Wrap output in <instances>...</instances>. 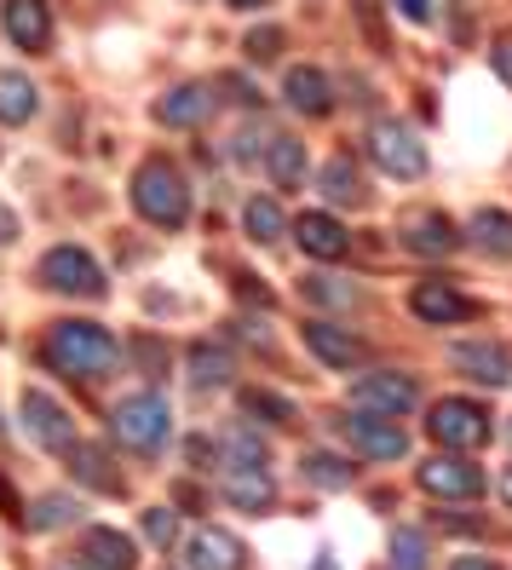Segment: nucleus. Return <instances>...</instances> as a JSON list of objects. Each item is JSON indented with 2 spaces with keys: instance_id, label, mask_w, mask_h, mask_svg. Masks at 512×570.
Listing matches in <instances>:
<instances>
[{
  "instance_id": "nucleus-16",
  "label": "nucleus",
  "mask_w": 512,
  "mask_h": 570,
  "mask_svg": "<svg viewBox=\"0 0 512 570\" xmlns=\"http://www.w3.org/2000/svg\"><path fill=\"white\" fill-rule=\"evenodd\" d=\"M403 248H408V254H421V259H443V254H455V248H461V230H455L450 214L426 208V214H408V225H403Z\"/></svg>"
},
{
  "instance_id": "nucleus-22",
  "label": "nucleus",
  "mask_w": 512,
  "mask_h": 570,
  "mask_svg": "<svg viewBox=\"0 0 512 570\" xmlns=\"http://www.w3.org/2000/svg\"><path fill=\"white\" fill-rule=\"evenodd\" d=\"M81 553H87V564H92V570H132V564H139V553H132V542H127L121 530H110V524L87 530Z\"/></svg>"
},
{
  "instance_id": "nucleus-8",
  "label": "nucleus",
  "mask_w": 512,
  "mask_h": 570,
  "mask_svg": "<svg viewBox=\"0 0 512 570\" xmlns=\"http://www.w3.org/2000/svg\"><path fill=\"white\" fill-rule=\"evenodd\" d=\"M41 283L58 288V294H70V299H98L105 294V272H98V259L87 248H47Z\"/></svg>"
},
{
  "instance_id": "nucleus-33",
  "label": "nucleus",
  "mask_w": 512,
  "mask_h": 570,
  "mask_svg": "<svg viewBox=\"0 0 512 570\" xmlns=\"http://www.w3.org/2000/svg\"><path fill=\"white\" fill-rule=\"evenodd\" d=\"M386 570H426V535L421 530H392V564Z\"/></svg>"
},
{
  "instance_id": "nucleus-6",
  "label": "nucleus",
  "mask_w": 512,
  "mask_h": 570,
  "mask_svg": "<svg viewBox=\"0 0 512 570\" xmlns=\"http://www.w3.org/2000/svg\"><path fill=\"white\" fill-rule=\"evenodd\" d=\"M352 404L368 410V415L397 421V415H408V410L421 404V386L408 381V375H397V368H368V375L352 381Z\"/></svg>"
},
{
  "instance_id": "nucleus-19",
  "label": "nucleus",
  "mask_w": 512,
  "mask_h": 570,
  "mask_svg": "<svg viewBox=\"0 0 512 570\" xmlns=\"http://www.w3.org/2000/svg\"><path fill=\"white\" fill-rule=\"evenodd\" d=\"M294 237H299V248L312 259H346V248H352V230L339 225L334 214H299Z\"/></svg>"
},
{
  "instance_id": "nucleus-3",
  "label": "nucleus",
  "mask_w": 512,
  "mask_h": 570,
  "mask_svg": "<svg viewBox=\"0 0 512 570\" xmlns=\"http://www.w3.org/2000/svg\"><path fill=\"white\" fill-rule=\"evenodd\" d=\"M110 432H116V444L132 450V455H156L167 444V432H174V415H167V397L161 392H132L116 404L110 415Z\"/></svg>"
},
{
  "instance_id": "nucleus-7",
  "label": "nucleus",
  "mask_w": 512,
  "mask_h": 570,
  "mask_svg": "<svg viewBox=\"0 0 512 570\" xmlns=\"http://www.w3.org/2000/svg\"><path fill=\"white\" fill-rule=\"evenodd\" d=\"M23 432L36 439V450H47V455H70L76 450V421H70V410L58 404V397H47L41 386L36 392H23Z\"/></svg>"
},
{
  "instance_id": "nucleus-35",
  "label": "nucleus",
  "mask_w": 512,
  "mask_h": 570,
  "mask_svg": "<svg viewBox=\"0 0 512 570\" xmlns=\"http://www.w3.org/2000/svg\"><path fill=\"white\" fill-rule=\"evenodd\" d=\"M174 535H179V508H150L145 513V542L150 548H174Z\"/></svg>"
},
{
  "instance_id": "nucleus-54",
  "label": "nucleus",
  "mask_w": 512,
  "mask_h": 570,
  "mask_svg": "<svg viewBox=\"0 0 512 570\" xmlns=\"http://www.w3.org/2000/svg\"><path fill=\"white\" fill-rule=\"evenodd\" d=\"M381 570H386V564H381Z\"/></svg>"
},
{
  "instance_id": "nucleus-48",
  "label": "nucleus",
  "mask_w": 512,
  "mask_h": 570,
  "mask_svg": "<svg viewBox=\"0 0 512 570\" xmlns=\"http://www.w3.org/2000/svg\"><path fill=\"white\" fill-rule=\"evenodd\" d=\"M230 7H243V12H254V7H265V0H230Z\"/></svg>"
},
{
  "instance_id": "nucleus-4",
  "label": "nucleus",
  "mask_w": 512,
  "mask_h": 570,
  "mask_svg": "<svg viewBox=\"0 0 512 570\" xmlns=\"http://www.w3.org/2000/svg\"><path fill=\"white\" fill-rule=\"evenodd\" d=\"M426 432H432V444L466 455V450H484L495 426H490L484 404H472V397H437L426 415Z\"/></svg>"
},
{
  "instance_id": "nucleus-50",
  "label": "nucleus",
  "mask_w": 512,
  "mask_h": 570,
  "mask_svg": "<svg viewBox=\"0 0 512 570\" xmlns=\"http://www.w3.org/2000/svg\"><path fill=\"white\" fill-rule=\"evenodd\" d=\"M58 570H92V564H87V559H76V564H58Z\"/></svg>"
},
{
  "instance_id": "nucleus-13",
  "label": "nucleus",
  "mask_w": 512,
  "mask_h": 570,
  "mask_svg": "<svg viewBox=\"0 0 512 570\" xmlns=\"http://www.w3.org/2000/svg\"><path fill=\"white\" fill-rule=\"evenodd\" d=\"M408 312H415L421 323H437V328H450V323H466L472 317V299L455 288V283H443V277H426L415 283V294H408Z\"/></svg>"
},
{
  "instance_id": "nucleus-18",
  "label": "nucleus",
  "mask_w": 512,
  "mask_h": 570,
  "mask_svg": "<svg viewBox=\"0 0 512 570\" xmlns=\"http://www.w3.org/2000/svg\"><path fill=\"white\" fill-rule=\"evenodd\" d=\"M283 98L299 116H328L334 110V87H328V76L317 70V63H294V70L283 76Z\"/></svg>"
},
{
  "instance_id": "nucleus-20",
  "label": "nucleus",
  "mask_w": 512,
  "mask_h": 570,
  "mask_svg": "<svg viewBox=\"0 0 512 570\" xmlns=\"http://www.w3.org/2000/svg\"><path fill=\"white\" fill-rule=\"evenodd\" d=\"M225 501L243 513H270L277 508V484H270L265 466H230L225 473Z\"/></svg>"
},
{
  "instance_id": "nucleus-11",
  "label": "nucleus",
  "mask_w": 512,
  "mask_h": 570,
  "mask_svg": "<svg viewBox=\"0 0 512 570\" xmlns=\"http://www.w3.org/2000/svg\"><path fill=\"white\" fill-rule=\"evenodd\" d=\"M450 363L477 386H512V352L501 341H455Z\"/></svg>"
},
{
  "instance_id": "nucleus-43",
  "label": "nucleus",
  "mask_w": 512,
  "mask_h": 570,
  "mask_svg": "<svg viewBox=\"0 0 512 570\" xmlns=\"http://www.w3.org/2000/svg\"><path fill=\"white\" fill-rule=\"evenodd\" d=\"M397 12L408 23H432V0H397Z\"/></svg>"
},
{
  "instance_id": "nucleus-53",
  "label": "nucleus",
  "mask_w": 512,
  "mask_h": 570,
  "mask_svg": "<svg viewBox=\"0 0 512 570\" xmlns=\"http://www.w3.org/2000/svg\"><path fill=\"white\" fill-rule=\"evenodd\" d=\"M506 439H512V426H506Z\"/></svg>"
},
{
  "instance_id": "nucleus-9",
  "label": "nucleus",
  "mask_w": 512,
  "mask_h": 570,
  "mask_svg": "<svg viewBox=\"0 0 512 570\" xmlns=\"http://www.w3.org/2000/svg\"><path fill=\"white\" fill-rule=\"evenodd\" d=\"M415 479H421V490H426V495H437V501H477V495L490 490V479L477 473L472 461H461L455 450H450V455L421 461V466H415Z\"/></svg>"
},
{
  "instance_id": "nucleus-26",
  "label": "nucleus",
  "mask_w": 512,
  "mask_h": 570,
  "mask_svg": "<svg viewBox=\"0 0 512 570\" xmlns=\"http://www.w3.org/2000/svg\"><path fill=\"white\" fill-rule=\"evenodd\" d=\"M299 473L312 479L317 490H346V484L357 479V466H352L346 455H334V450H312V455L299 461Z\"/></svg>"
},
{
  "instance_id": "nucleus-24",
  "label": "nucleus",
  "mask_w": 512,
  "mask_h": 570,
  "mask_svg": "<svg viewBox=\"0 0 512 570\" xmlns=\"http://www.w3.org/2000/svg\"><path fill=\"white\" fill-rule=\"evenodd\" d=\"M323 196L339 208H357L363 203V174H357V161L352 156H328L323 161Z\"/></svg>"
},
{
  "instance_id": "nucleus-28",
  "label": "nucleus",
  "mask_w": 512,
  "mask_h": 570,
  "mask_svg": "<svg viewBox=\"0 0 512 570\" xmlns=\"http://www.w3.org/2000/svg\"><path fill=\"white\" fill-rule=\"evenodd\" d=\"M29 116H36V81L29 76H0V121L23 127Z\"/></svg>"
},
{
  "instance_id": "nucleus-38",
  "label": "nucleus",
  "mask_w": 512,
  "mask_h": 570,
  "mask_svg": "<svg viewBox=\"0 0 512 570\" xmlns=\"http://www.w3.org/2000/svg\"><path fill=\"white\" fill-rule=\"evenodd\" d=\"M490 63H495V76L512 87V36H501V41L490 47Z\"/></svg>"
},
{
  "instance_id": "nucleus-25",
  "label": "nucleus",
  "mask_w": 512,
  "mask_h": 570,
  "mask_svg": "<svg viewBox=\"0 0 512 570\" xmlns=\"http://www.w3.org/2000/svg\"><path fill=\"white\" fill-rule=\"evenodd\" d=\"M236 375V357L225 346H190V386L214 392V386H230Z\"/></svg>"
},
{
  "instance_id": "nucleus-44",
  "label": "nucleus",
  "mask_w": 512,
  "mask_h": 570,
  "mask_svg": "<svg viewBox=\"0 0 512 570\" xmlns=\"http://www.w3.org/2000/svg\"><path fill=\"white\" fill-rule=\"evenodd\" d=\"M174 501H179V508H190V513H196V501H201V495H196V484H179V490H174Z\"/></svg>"
},
{
  "instance_id": "nucleus-47",
  "label": "nucleus",
  "mask_w": 512,
  "mask_h": 570,
  "mask_svg": "<svg viewBox=\"0 0 512 570\" xmlns=\"http://www.w3.org/2000/svg\"><path fill=\"white\" fill-rule=\"evenodd\" d=\"M450 570H501V564H490V559H455Z\"/></svg>"
},
{
  "instance_id": "nucleus-45",
  "label": "nucleus",
  "mask_w": 512,
  "mask_h": 570,
  "mask_svg": "<svg viewBox=\"0 0 512 570\" xmlns=\"http://www.w3.org/2000/svg\"><path fill=\"white\" fill-rule=\"evenodd\" d=\"M12 237H18V219H12L7 208H0V243H12Z\"/></svg>"
},
{
  "instance_id": "nucleus-27",
  "label": "nucleus",
  "mask_w": 512,
  "mask_h": 570,
  "mask_svg": "<svg viewBox=\"0 0 512 570\" xmlns=\"http://www.w3.org/2000/svg\"><path fill=\"white\" fill-rule=\"evenodd\" d=\"M243 225H248L254 243H283L288 214H283V203H270V196H254V203L243 208Z\"/></svg>"
},
{
  "instance_id": "nucleus-12",
  "label": "nucleus",
  "mask_w": 512,
  "mask_h": 570,
  "mask_svg": "<svg viewBox=\"0 0 512 570\" xmlns=\"http://www.w3.org/2000/svg\"><path fill=\"white\" fill-rule=\"evenodd\" d=\"M299 334H305V346H312V357H317L323 368H363V363H368V346L357 341V334H346L339 323L312 317Z\"/></svg>"
},
{
  "instance_id": "nucleus-46",
  "label": "nucleus",
  "mask_w": 512,
  "mask_h": 570,
  "mask_svg": "<svg viewBox=\"0 0 512 570\" xmlns=\"http://www.w3.org/2000/svg\"><path fill=\"white\" fill-rule=\"evenodd\" d=\"M0 513H12V519H18V495H12V484H0Z\"/></svg>"
},
{
  "instance_id": "nucleus-2",
  "label": "nucleus",
  "mask_w": 512,
  "mask_h": 570,
  "mask_svg": "<svg viewBox=\"0 0 512 570\" xmlns=\"http://www.w3.org/2000/svg\"><path fill=\"white\" fill-rule=\"evenodd\" d=\"M132 208H139L150 225H161V230H179L190 219V185L179 174V161L145 156L139 174H132Z\"/></svg>"
},
{
  "instance_id": "nucleus-34",
  "label": "nucleus",
  "mask_w": 512,
  "mask_h": 570,
  "mask_svg": "<svg viewBox=\"0 0 512 570\" xmlns=\"http://www.w3.org/2000/svg\"><path fill=\"white\" fill-rule=\"evenodd\" d=\"M299 288H305V299H317V306H339V312L357 306V288H352V283H339V277H323V272H317V277H305Z\"/></svg>"
},
{
  "instance_id": "nucleus-29",
  "label": "nucleus",
  "mask_w": 512,
  "mask_h": 570,
  "mask_svg": "<svg viewBox=\"0 0 512 570\" xmlns=\"http://www.w3.org/2000/svg\"><path fill=\"white\" fill-rule=\"evenodd\" d=\"M466 230H472V243H477V248L512 254V214H501V208H477Z\"/></svg>"
},
{
  "instance_id": "nucleus-30",
  "label": "nucleus",
  "mask_w": 512,
  "mask_h": 570,
  "mask_svg": "<svg viewBox=\"0 0 512 570\" xmlns=\"http://www.w3.org/2000/svg\"><path fill=\"white\" fill-rule=\"evenodd\" d=\"M29 530H36V535H47V530H63V524H76L81 519V508H76V501L70 495H41L36 501V508H29V513H18Z\"/></svg>"
},
{
  "instance_id": "nucleus-41",
  "label": "nucleus",
  "mask_w": 512,
  "mask_h": 570,
  "mask_svg": "<svg viewBox=\"0 0 512 570\" xmlns=\"http://www.w3.org/2000/svg\"><path fill=\"white\" fill-rule=\"evenodd\" d=\"M185 461L196 466V473H201V466H214V444H208V439H190V444H185Z\"/></svg>"
},
{
  "instance_id": "nucleus-14",
  "label": "nucleus",
  "mask_w": 512,
  "mask_h": 570,
  "mask_svg": "<svg viewBox=\"0 0 512 570\" xmlns=\"http://www.w3.org/2000/svg\"><path fill=\"white\" fill-rule=\"evenodd\" d=\"M185 564L190 570H243L248 564V548L236 542L230 530L201 524V530H190V542H185Z\"/></svg>"
},
{
  "instance_id": "nucleus-1",
  "label": "nucleus",
  "mask_w": 512,
  "mask_h": 570,
  "mask_svg": "<svg viewBox=\"0 0 512 570\" xmlns=\"http://www.w3.org/2000/svg\"><path fill=\"white\" fill-rule=\"evenodd\" d=\"M47 363L58 368V375H70V381H105L116 375V363H121V346H116V334L105 323H58L47 334Z\"/></svg>"
},
{
  "instance_id": "nucleus-23",
  "label": "nucleus",
  "mask_w": 512,
  "mask_h": 570,
  "mask_svg": "<svg viewBox=\"0 0 512 570\" xmlns=\"http://www.w3.org/2000/svg\"><path fill=\"white\" fill-rule=\"evenodd\" d=\"M70 473H76L87 490L121 495V473H116V461H110V450H98V444H76V450H70Z\"/></svg>"
},
{
  "instance_id": "nucleus-51",
  "label": "nucleus",
  "mask_w": 512,
  "mask_h": 570,
  "mask_svg": "<svg viewBox=\"0 0 512 570\" xmlns=\"http://www.w3.org/2000/svg\"><path fill=\"white\" fill-rule=\"evenodd\" d=\"M312 570H334V564H328V559H317V564H312Z\"/></svg>"
},
{
  "instance_id": "nucleus-21",
  "label": "nucleus",
  "mask_w": 512,
  "mask_h": 570,
  "mask_svg": "<svg viewBox=\"0 0 512 570\" xmlns=\"http://www.w3.org/2000/svg\"><path fill=\"white\" fill-rule=\"evenodd\" d=\"M265 174L277 179L283 190L305 185V145L294 139V132H270L265 139Z\"/></svg>"
},
{
  "instance_id": "nucleus-37",
  "label": "nucleus",
  "mask_w": 512,
  "mask_h": 570,
  "mask_svg": "<svg viewBox=\"0 0 512 570\" xmlns=\"http://www.w3.org/2000/svg\"><path fill=\"white\" fill-rule=\"evenodd\" d=\"M357 18H363V29H368V41H374V47H386V29H381V0H357Z\"/></svg>"
},
{
  "instance_id": "nucleus-31",
  "label": "nucleus",
  "mask_w": 512,
  "mask_h": 570,
  "mask_svg": "<svg viewBox=\"0 0 512 570\" xmlns=\"http://www.w3.org/2000/svg\"><path fill=\"white\" fill-rule=\"evenodd\" d=\"M243 410L259 415L265 426H288V421H294V404H288V397L265 392V386H243Z\"/></svg>"
},
{
  "instance_id": "nucleus-32",
  "label": "nucleus",
  "mask_w": 512,
  "mask_h": 570,
  "mask_svg": "<svg viewBox=\"0 0 512 570\" xmlns=\"http://www.w3.org/2000/svg\"><path fill=\"white\" fill-rule=\"evenodd\" d=\"M219 450H225V466H265V439H254L248 426H230Z\"/></svg>"
},
{
  "instance_id": "nucleus-42",
  "label": "nucleus",
  "mask_w": 512,
  "mask_h": 570,
  "mask_svg": "<svg viewBox=\"0 0 512 570\" xmlns=\"http://www.w3.org/2000/svg\"><path fill=\"white\" fill-rule=\"evenodd\" d=\"M225 87H230L236 105H259V87H254V81H243V76H225Z\"/></svg>"
},
{
  "instance_id": "nucleus-52",
  "label": "nucleus",
  "mask_w": 512,
  "mask_h": 570,
  "mask_svg": "<svg viewBox=\"0 0 512 570\" xmlns=\"http://www.w3.org/2000/svg\"><path fill=\"white\" fill-rule=\"evenodd\" d=\"M0 432H7V421H0Z\"/></svg>"
},
{
  "instance_id": "nucleus-17",
  "label": "nucleus",
  "mask_w": 512,
  "mask_h": 570,
  "mask_svg": "<svg viewBox=\"0 0 512 570\" xmlns=\"http://www.w3.org/2000/svg\"><path fill=\"white\" fill-rule=\"evenodd\" d=\"M161 127H201L214 116V87L208 81H179V87H167L161 92V105H156Z\"/></svg>"
},
{
  "instance_id": "nucleus-49",
  "label": "nucleus",
  "mask_w": 512,
  "mask_h": 570,
  "mask_svg": "<svg viewBox=\"0 0 512 570\" xmlns=\"http://www.w3.org/2000/svg\"><path fill=\"white\" fill-rule=\"evenodd\" d=\"M501 495H506V508H512V473H506V479H501Z\"/></svg>"
},
{
  "instance_id": "nucleus-5",
  "label": "nucleus",
  "mask_w": 512,
  "mask_h": 570,
  "mask_svg": "<svg viewBox=\"0 0 512 570\" xmlns=\"http://www.w3.org/2000/svg\"><path fill=\"white\" fill-rule=\"evenodd\" d=\"M368 156L392 179H421L426 174V145L415 139V127H408V121H374L368 127Z\"/></svg>"
},
{
  "instance_id": "nucleus-15",
  "label": "nucleus",
  "mask_w": 512,
  "mask_h": 570,
  "mask_svg": "<svg viewBox=\"0 0 512 570\" xmlns=\"http://www.w3.org/2000/svg\"><path fill=\"white\" fill-rule=\"evenodd\" d=\"M0 18H7L12 47L52 52V12H47V0H0Z\"/></svg>"
},
{
  "instance_id": "nucleus-36",
  "label": "nucleus",
  "mask_w": 512,
  "mask_h": 570,
  "mask_svg": "<svg viewBox=\"0 0 512 570\" xmlns=\"http://www.w3.org/2000/svg\"><path fill=\"white\" fill-rule=\"evenodd\" d=\"M243 47H248V58H254V63H265V58H277V52H283V29H254V36H248Z\"/></svg>"
},
{
  "instance_id": "nucleus-39",
  "label": "nucleus",
  "mask_w": 512,
  "mask_h": 570,
  "mask_svg": "<svg viewBox=\"0 0 512 570\" xmlns=\"http://www.w3.org/2000/svg\"><path fill=\"white\" fill-rule=\"evenodd\" d=\"M265 139H270V132H259V127H248V132H236V145H230V150H236V156H243V161H248V156H259V150H265Z\"/></svg>"
},
{
  "instance_id": "nucleus-40",
  "label": "nucleus",
  "mask_w": 512,
  "mask_h": 570,
  "mask_svg": "<svg viewBox=\"0 0 512 570\" xmlns=\"http://www.w3.org/2000/svg\"><path fill=\"white\" fill-rule=\"evenodd\" d=\"M236 294L254 299V306H270V288H265V283H254L248 272H236Z\"/></svg>"
},
{
  "instance_id": "nucleus-10",
  "label": "nucleus",
  "mask_w": 512,
  "mask_h": 570,
  "mask_svg": "<svg viewBox=\"0 0 512 570\" xmlns=\"http://www.w3.org/2000/svg\"><path fill=\"white\" fill-rule=\"evenodd\" d=\"M339 426H346V439H352V450H357L363 461H403V455H408V432H403L397 421H386V415L357 410V415H346Z\"/></svg>"
}]
</instances>
